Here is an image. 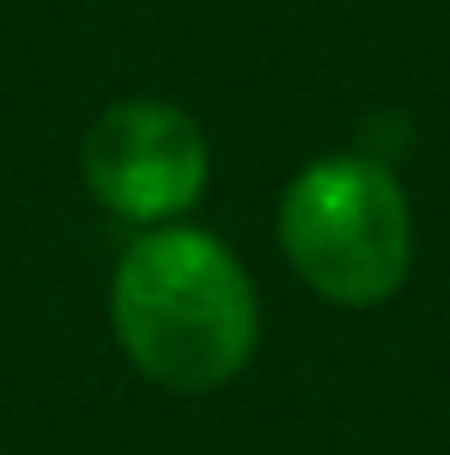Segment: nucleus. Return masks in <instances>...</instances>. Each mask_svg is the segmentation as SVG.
I'll use <instances>...</instances> for the list:
<instances>
[{
    "instance_id": "obj_1",
    "label": "nucleus",
    "mask_w": 450,
    "mask_h": 455,
    "mask_svg": "<svg viewBox=\"0 0 450 455\" xmlns=\"http://www.w3.org/2000/svg\"><path fill=\"white\" fill-rule=\"evenodd\" d=\"M110 323L139 375L168 392L237 380L260 340V300L243 259L197 225H150L110 277Z\"/></svg>"
},
{
    "instance_id": "obj_2",
    "label": "nucleus",
    "mask_w": 450,
    "mask_h": 455,
    "mask_svg": "<svg viewBox=\"0 0 450 455\" xmlns=\"http://www.w3.org/2000/svg\"><path fill=\"white\" fill-rule=\"evenodd\" d=\"M277 236L306 289L335 306H382L405 289L416 220L398 173L375 156H324L277 202Z\"/></svg>"
},
{
    "instance_id": "obj_3",
    "label": "nucleus",
    "mask_w": 450,
    "mask_h": 455,
    "mask_svg": "<svg viewBox=\"0 0 450 455\" xmlns=\"http://www.w3.org/2000/svg\"><path fill=\"white\" fill-rule=\"evenodd\" d=\"M87 190L127 225H173L208 190V139L180 104L122 99L81 139Z\"/></svg>"
}]
</instances>
